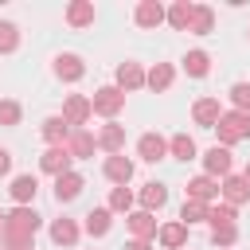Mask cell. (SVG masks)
<instances>
[{"label":"cell","instance_id":"13","mask_svg":"<svg viewBox=\"0 0 250 250\" xmlns=\"http://www.w3.org/2000/svg\"><path fill=\"white\" fill-rule=\"evenodd\" d=\"M82 74H86V62H82L78 55H70V51H66V55H59V59H55V78H62V82H78Z\"/></svg>","mask_w":250,"mask_h":250},{"label":"cell","instance_id":"16","mask_svg":"<svg viewBox=\"0 0 250 250\" xmlns=\"http://www.w3.org/2000/svg\"><path fill=\"white\" fill-rule=\"evenodd\" d=\"M141 86H145V70H141V62H121V66H117V90L129 94V90H141Z\"/></svg>","mask_w":250,"mask_h":250},{"label":"cell","instance_id":"24","mask_svg":"<svg viewBox=\"0 0 250 250\" xmlns=\"http://www.w3.org/2000/svg\"><path fill=\"white\" fill-rule=\"evenodd\" d=\"M51 242L55 246H74L78 242V223L74 219H55L51 223Z\"/></svg>","mask_w":250,"mask_h":250},{"label":"cell","instance_id":"14","mask_svg":"<svg viewBox=\"0 0 250 250\" xmlns=\"http://www.w3.org/2000/svg\"><path fill=\"white\" fill-rule=\"evenodd\" d=\"M105 176H109L117 188H125V184L133 180V160H129V156H121V152L105 156Z\"/></svg>","mask_w":250,"mask_h":250},{"label":"cell","instance_id":"20","mask_svg":"<svg viewBox=\"0 0 250 250\" xmlns=\"http://www.w3.org/2000/svg\"><path fill=\"white\" fill-rule=\"evenodd\" d=\"M109 227H113V211H109V207H94V211L86 215V234H90V238L109 234Z\"/></svg>","mask_w":250,"mask_h":250},{"label":"cell","instance_id":"37","mask_svg":"<svg viewBox=\"0 0 250 250\" xmlns=\"http://www.w3.org/2000/svg\"><path fill=\"white\" fill-rule=\"evenodd\" d=\"M20 113H23V109H20V102H8V98L0 102V125H8V129H12V125H20Z\"/></svg>","mask_w":250,"mask_h":250},{"label":"cell","instance_id":"18","mask_svg":"<svg viewBox=\"0 0 250 250\" xmlns=\"http://www.w3.org/2000/svg\"><path fill=\"white\" fill-rule=\"evenodd\" d=\"M219 195V180H211V176H195V180H188V199H195V203H211Z\"/></svg>","mask_w":250,"mask_h":250},{"label":"cell","instance_id":"30","mask_svg":"<svg viewBox=\"0 0 250 250\" xmlns=\"http://www.w3.org/2000/svg\"><path fill=\"white\" fill-rule=\"evenodd\" d=\"M211 27H215V12L207 8V4H195V16H191V35H211Z\"/></svg>","mask_w":250,"mask_h":250},{"label":"cell","instance_id":"8","mask_svg":"<svg viewBox=\"0 0 250 250\" xmlns=\"http://www.w3.org/2000/svg\"><path fill=\"white\" fill-rule=\"evenodd\" d=\"M230 164H234V156H230V148H223V145H215V148L203 152V168H207L211 180H215V176H230Z\"/></svg>","mask_w":250,"mask_h":250},{"label":"cell","instance_id":"6","mask_svg":"<svg viewBox=\"0 0 250 250\" xmlns=\"http://www.w3.org/2000/svg\"><path fill=\"white\" fill-rule=\"evenodd\" d=\"M94 148H98V141H94L90 129H70V137H66L70 160H86V156H94Z\"/></svg>","mask_w":250,"mask_h":250},{"label":"cell","instance_id":"15","mask_svg":"<svg viewBox=\"0 0 250 250\" xmlns=\"http://www.w3.org/2000/svg\"><path fill=\"white\" fill-rule=\"evenodd\" d=\"M191 16H195V4H191V0H176L172 8H164V20H168L176 31H188V27H191Z\"/></svg>","mask_w":250,"mask_h":250},{"label":"cell","instance_id":"35","mask_svg":"<svg viewBox=\"0 0 250 250\" xmlns=\"http://www.w3.org/2000/svg\"><path fill=\"white\" fill-rule=\"evenodd\" d=\"M207 223H211V227H227V223H234V207H230V203H215L211 215H207Z\"/></svg>","mask_w":250,"mask_h":250},{"label":"cell","instance_id":"32","mask_svg":"<svg viewBox=\"0 0 250 250\" xmlns=\"http://www.w3.org/2000/svg\"><path fill=\"white\" fill-rule=\"evenodd\" d=\"M16 47H20V27L8 23V20H0V55H12Z\"/></svg>","mask_w":250,"mask_h":250},{"label":"cell","instance_id":"7","mask_svg":"<svg viewBox=\"0 0 250 250\" xmlns=\"http://www.w3.org/2000/svg\"><path fill=\"white\" fill-rule=\"evenodd\" d=\"M39 168H43L47 176H62V172H70V152H66V145H51V148L39 156Z\"/></svg>","mask_w":250,"mask_h":250},{"label":"cell","instance_id":"40","mask_svg":"<svg viewBox=\"0 0 250 250\" xmlns=\"http://www.w3.org/2000/svg\"><path fill=\"white\" fill-rule=\"evenodd\" d=\"M4 223H8V211H0V234H4Z\"/></svg>","mask_w":250,"mask_h":250},{"label":"cell","instance_id":"2","mask_svg":"<svg viewBox=\"0 0 250 250\" xmlns=\"http://www.w3.org/2000/svg\"><path fill=\"white\" fill-rule=\"evenodd\" d=\"M39 215H35V207H12L8 211V223H4V230L8 234H23V238H35V230H39Z\"/></svg>","mask_w":250,"mask_h":250},{"label":"cell","instance_id":"21","mask_svg":"<svg viewBox=\"0 0 250 250\" xmlns=\"http://www.w3.org/2000/svg\"><path fill=\"white\" fill-rule=\"evenodd\" d=\"M156 238H160V246H168V250H180L184 242H188V227L176 219V223H164V227H156Z\"/></svg>","mask_w":250,"mask_h":250},{"label":"cell","instance_id":"3","mask_svg":"<svg viewBox=\"0 0 250 250\" xmlns=\"http://www.w3.org/2000/svg\"><path fill=\"white\" fill-rule=\"evenodd\" d=\"M90 105H94V113H102V117H117L121 105H125V94H121L117 86H102V90H94Z\"/></svg>","mask_w":250,"mask_h":250},{"label":"cell","instance_id":"19","mask_svg":"<svg viewBox=\"0 0 250 250\" xmlns=\"http://www.w3.org/2000/svg\"><path fill=\"white\" fill-rule=\"evenodd\" d=\"M8 191H12L16 207H31V199H35V191H39V180H35V176H16Z\"/></svg>","mask_w":250,"mask_h":250},{"label":"cell","instance_id":"41","mask_svg":"<svg viewBox=\"0 0 250 250\" xmlns=\"http://www.w3.org/2000/svg\"><path fill=\"white\" fill-rule=\"evenodd\" d=\"M242 180H246V184H250V164H246V172H242Z\"/></svg>","mask_w":250,"mask_h":250},{"label":"cell","instance_id":"25","mask_svg":"<svg viewBox=\"0 0 250 250\" xmlns=\"http://www.w3.org/2000/svg\"><path fill=\"white\" fill-rule=\"evenodd\" d=\"M66 23H70V27H90V23H94V4H90V0L66 4Z\"/></svg>","mask_w":250,"mask_h":250},{"label":"cell","instance_id":"29","mask_svg":"<svg viewBox=\"0 0 250 250\" xmlns=\"http://www.w3.org/2000/svg\"><path fill=\"white\" fill-rule=\"evenodd\" d=\"M207 215H211V203L184 199V207H180V223H184V227H191V223H207Z\"/></svg>","mask_w":250,"mask_h":250},{"label":"cell","instance_id":"36","mask_svg":"<svg viewBox=\"0 0 250 250\" xmlns=\"http://www.w3.org/2000/svg\"><path fill=\"white\" fill-rule=\"evenodd\" d=\"M133 207V191L129 188H113L109 191V211H129Z\"/></svg>","mask_w":250,"mask_h":250},{"label":"cell","instance_id":"4","mask_svg":"<svg viewBox=\"0 0 250 250\" xmlns=\"http://www.w3.org/2000/svg\"><path fill=\"white\" fill-rule=\"evenodd\" d=\"M90 113H94V105H90L86 94H70L66 105H62V121H66L70 129H82V125L90 121Z\"/></svg>","mask_w":250,"mask_h":250},{"label":"cell","instance_id":"33","mask_svg":"<svg viewBox=\"0 0 250 250\" xmlns=\"http://www.w3.org/2000/svg\"><path fill=\"white\" fill-rule=\"evenodd\" d=\"M230 105L238 113H250V82H234L230 86Z\"/></svg>","mask_w":250,"mask_h":250},{"label":"cell","instance_id":"27","mask_svg":"<svg viewBox=\"0 0 250 250\" xmlns=\"http://www.w3.org/2000/svg\"><path fill=\"white\" fill-rule=\"evenodd\" d=\"M172 78H176L172 62H156L152 70H145V86H152V90H168V86H172Z\"/></svg>","mask_w":250,"mask_h":250},{"label":"cell","instance_id":"1","mask_svg":"<svg viewBox=\"0 0 250 250\" xmlns=\"http://www.w3.org/2000/svg\"><path fill=\"white\" fill-rule=\"evenodd\" d=\"M215 133H219V145L230 148L238 141H250V113H238V109H223V117L215 121Z\"/></svg>","mask_w":250,"mask_h":250},{"label":"cell","instance_id":"12","mask_svg":"<svg viewBox=\"0 0 250 250\" xmlns=\"http://www.w3.org/2000/svg\"><path fill=\"white\" fill-rule=\"evenodd\" d=\"M133 20H137V27H160L164 23V4L160 0H141Z\"/></svg>","mask_w":250,"mask_h":250},{"label":"cell","instance_id":"23","mask_svg":"<svg viewBox=\"0 0 250 250\" xmlns=\"http://www.w3.org/2000/svg\"><path fill=\"white\" fill-rule=\"evenodd\" d=\"M129 230H133V238L148 242V238H156V219H152L148 211H133V215H129Z\"/></svg>","mask_w":250,"mask_h":250},{"label":"cell","instance_id":"34","mask_svg":"<svg viewBox=\"0 0 250 250\" xmlns=\"http://www.w3.org/2000/svg\"><path fill=\"white\" fill-rule=\"evenodd\" d=\"M211 242H215V246H234V242H238V227H234V223L211 227Z\"/></svg>","mask_w":250,"mask_h":250},{"label":"cell","instance_id":"11","mask_svg":"<svg viewBox=\"0 0 250 250\" xmlns=\"http://www.w3.org/2000/svg\"><path fill=\"white\" fill-rule=\"evenodd\" d=\"M191 117H195V125H203V129H215V121L223 117V105H219V98H199V102L191 105Z\"/></svg>","mask_w":250,"mask_h":250},{"label":"cell","instance_id":"26","mask_svg":"<svg viewBox=\"0 0 250 250\" xmlns=\"http://www.w3.org/2000/svg\"><path fill=\"white\" fill-rule=\"evenodd\" d=\"M39 133L47 137V145H66V137H70V125L55 113V117H47L43 125H39Z\"/></svg>","mask_w":250,"mask_h":250},{"label":"cell","instance_id":"38","mask_svg":"<svg viewBox=\"0 0 250 250\" xmlns=\"http://www.w3.org/2000/svg\"><path fill=\"white\" fill-rule=\"evenodd\" d=\"M8 168H12V152H8V148H0V176H4Z\"/></svg>","mask_w":250,"mask_h":250},{"label":"cell","instance_id":"28","mask_svg":"<svg viewBox=\"0 0 250 250\" xmlns=\"http://www.w3.org/2000/svg\"><path fill=\"white\" fill-rule=\"evenodd\" d=\"M168 152H172L176 160H195V156H199V148H195V141H191L188 133H176V137L168 141Z\"/></svg>","mask_w":250,"mask_h":250},{"label":"cell","instance_id":"17","mask_svg":"<svg viewBox=\"0 0 250 250\" xmlns=\"http://www.w3.org/2000/svg\"><path fill=\"white\" fill-rule=\"evenodd\" d=\"M94 141H98V148H105V152L113 156V152L125 148V125H113V121H109V125H102V133H98Z\"/></svg>","mask_w":250,"mask_h":250},{"label":"cell","instance_id":"31","mask_svg":"<svg viewBox=\"0 0 250 250\" xmlns=\"http://www.w3.org/2000/svg\"><path fill=\"white\" fill-rule=\"evenodd\" d=\"M184 70H188L191 78H203V74L211 70V55H207V51H188V55H184Z\"/></svg>","mask_w":250,"mask_h":250},{"label":"cell","instance_id":"5","mask_svg":"<svg viewBox=\"0 0 250 250\" xmlns=\"http://www.w3.org/2000/svg\"><path fill=\"white\" fill-rule=\"evenodd\" d=\"M219 195H223V203H230V207H242V203H250V184L242 180V176H223V184H219Z\"/></svg>","mask_w":250,"mask_h":250},{"label":"cell","instance_id":"10","mask_svg":"<svg viewBox=\"0 0 250 250\" xmlns=\"http://www.w3.org/2000/svg\"><path fill=\"white\" fill-rule=\"evenodd\" d=\"M82 188H86V180H82L78 172H62V176H55V199H59V203L78 199V195H82Z\"/></svg>","mask_w":250,"mask_h":250},{"label":"cell","instance_id":"22","mask_svg":"<svg viewBox=\"0 0 250 250\" xmlns=\"http://www.w3.org/2000/svg\"><path fill=\"white\" fill-rule=\"evenodd\" d=\"M164 203H168V188H164V184H145V188H141V211L152 215V211H160Z\"/></svg>","mask_w":250,"mask_h":250},{"label":"cell","instance_id":"39","mask_svg":"<svg viewBox=\"0 0 250 250\" xmlns=\"http://www.w3.org/2000/svg\"><path fill=\"white\" fill-rule=\"evenodd\" d=\"M125 250H152L148 242H141V238H133V242H125Z\"/></svg>","mask_w":250,"mask_h":250},{"label":"cell","instance_id":"9","mask_svg":"<svg viewBox=\"0 0 250 250\" xmlns=\"http://www.w3.org/2000/svg\"><path fill=\"white\" fill-rule=\"evenodd\" d=\"M137 156H141V160H148V164H156V160H164V156H168V141H164L160 133H145V137L137 141Z\"/></svg>","mask_w":250,"mask_h":250}]
</instances>
